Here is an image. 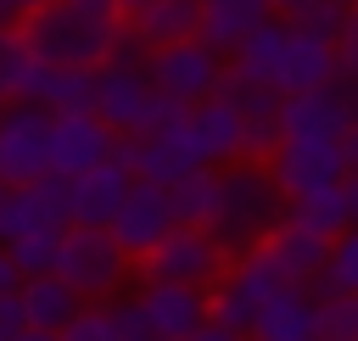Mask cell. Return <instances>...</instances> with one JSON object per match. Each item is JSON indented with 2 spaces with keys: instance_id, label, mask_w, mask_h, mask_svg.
<instances>
[{
  "instance_id": "1",
  "label": "cell",
  "mask_w": 358,
  "mask_h": 341,
  "mask_svg": "<svg viewBox=\"0 0 358 341\" xmlns=\"http://www.w3.org/2000/svg\"><path fill=\"white\" fill-rule=\"evenodd\" d=\"M280 218H285V196H280L268 162L235 157V162H218L213 168V207H207V224L201 229L218 240L224 257L252 252Z\"/></svg>"
},
{
  "instance_id": "2",
  "label": "cell",
  "mask_w": 358,
  "mask_h": 341,
  "mask_svg": "<svg viewBox=\"0 0 358 341\" xmlns=\"http://www.w3.org/2000/svg\"><path fill=\"white\" fill-rule=\"evenodd\" d=\"M229 67L246 73V78H257V84H268V89H280V95H296V89H313V84H330V78L341 73L330 39H313V34L291 28V22L274 17V11H268V17H263V22L229 50Z\"/></svg>"
},
{
  "instance_id": "3",
  "label": "cell",
  "mask_w": 358,
  "mask_h": 341,
  "mask_svg": "<svg viewBox=\"0 0 358 341\" xmlns=\"http://www.w3.org/2000/svg\"><path fill=\"white\" fill-rule=\"evenodd\" d=\"M117 140H140V134H157L168 129L173 117H185L179 101L157 95L151 89V73H145V45H134L123 28H117V45L101 56L95 67V106H90Z\"/></svg>"
},
{
  "instance_id": "4",
  "label": "cell",
  "mask_w": 358,
  "mask_h": 341,
  "mask_svg": "<svg viewBox=\"0 0 358 341\" xmlns=\"http://www.w3.org/2000/svg\"><path fill=\"white\" fill-rule=\"evenodd\" d=\"M117 17H101L78 0H45L17 22L22 45L45 67H101V56L117 45Z\"/></svg>"
},
{
  "instance_id": "5",
  "label": "cell",
  "mask_w": 358,
  "mask_h": 341,
  "mask_svg": "<svg viewBox=\"0 0 358 341\" xmlns=\"http://www.w3.org/2000/svg\"><path fill=\"white\" fill-rule=\"evenodd\" d=\"M56 274L84 296V302H101L123 285L129 274V257L123 246L106 235V224H67L62 229V246H56Z\"/></svg>"
},
{
  "instance_id": "6",
  "label": "cell",
  "mask_w": 358,
  "mask_h": 341,
  "mask_svg": "<svg viewBox=\"0 0 358 341\" xmlns=\"http://www.w3.org/2000/svg\"><path fill=\"white\" fill-rule=\"evenodd\" d=\"M224 263L229 257L218 252V240L207 229H196V224H173L151 252L134 257V268H140L145 285H196V291H207L224 274Z\"/></svg>"
},
{
  "instance_id": "7",
  "label": "cell",
  "mask_w": 358,
  "mask_h": 341,
  "mask_svg": "<svg viewBox=\"0 0 358 341\" xmlns=\"http://www.w3.org/2000/svg\"><path fill=\"white\" fill-rule=\"evenodd\" d=\"M274 285H285V280H280V268L263 257V246H252V252L229 257V263H224V274L207 285V319H213V324H224V330H235V335H246V324H252L257 302H263Z\"/></svg>"
},
{
  "instance_id": "8",
  "label": "cell",
  "mask_w": 358,
  "mask_h": 341,
  "mask_svg": "<svg viewBox=\"0 0 358 341\" xmlns=\"http://www.w3.org/2000/svg\"><path fill=\"white\" fill-rule=\"evenodd\" d=\"M145 73H151V89L179 101V106H196L218 89V73H224V56L207 50L196 34L190 39H173V45H157L145 50Z\"/></svg>"
},
{
  "instance_id": "9",
  "label": "cell",
  "mask_w": 358,
  "mask_h": 341,
  "mask_svg": "<svg viewBox=\"0 0 358 341\" xmlns=\"http://www.w3.org/2000/svg\"><path fill=\"white\" fill-rule=\"evenodd\" d=\"M263 162H268V173H274V184H280L285 201H296V196H308V190H324V184H341V179H347L341 151H336V140H324V134H280L274 151H268Z\"/></svg>"
},
{
  "instance_id": "10",
  "label": "cell",
  "mask_w": 358,
  "mask_h": 341,
  "mask_svg": "<svg viewBox=\"0 0 358 341\" xmlns=\"http://www.w3.org/2000/svg\"><path fill=\"white\" fill-rule=\"evenodd\" d=\"M45 134H50V112L39 101H0V184L6 190L50 173Z\"/></svg>"
},
{
  "instance_id": "11",
  "label": "cell",
  "mask_w": 358,
  "mask_h": 341,
  "mask_svg": "<svg viewBox=\"0 0 358 341\" xmlns=\"http://www.w3.org/2000/svg\"><path fill=\"white\" fill-rule=\"evenodd\" d=\"M117 145V134L95 117V112H50V134H45V162L50 173H84L95 162H106Z\"/></svg>"
},
{
  "instance_id": "12",
  "label": "cell",
  "mask_w": 358,
  "mask_h": 341,
  "mask_svg": "<svg viewBox=\"0 0 358 341\" xmlns=\"http://www.w3.org/2000/svg\"><path fill=\"white\" fill-rule=\"evenodd\" d=\"M173 229V212H168V190L162 184H151V179H134L129 190H123V201H117V212L106 218V235L123 246V257L134 263L140 252H151L162 235Z\"/></svg>"
},
{
  "instance_id": "13",
  "label": "cell",
  "mask_w": 358,
  "mask_h": 341,
  "mask_svg": "<svg viewBox=\"0 0 358 341\" xmlns=\"http://www.w3.org/2000/svg\"><path fill=\"white\" fill-rule=\"evenodd\" d=\"M185 129H190V145H196V157H201L207 168L246 157V123H241V112H235L218 89H213L207 101L185 106Z\"/></svg>"
},
{
  "instance_id": "14",
  "label": "cell",
  "mask_w": 358,
  "mask_h": 341,
  "mask_svg": "<svg viewBox=\"0 0 358 341\" xmlns=\"http://www.w3.org/2000/svg\"><path fill=\"white\" fill-rule=\"evenodd\" d=\"M257 246H263V257L280 268V280H291V285H313L319 268H324V252H330V240L313 235V229L296 224V218H280Z\"/></svg>"
},
{
  "instance_id": "15",
  "label": "cell",
  "mask_w": 358,
  "mask_h": 341,
  "mask_svg": "<svg viewBox=\"0 0 358 341\" xmlns=\"http://www.w3.org/2000/svg\"><path fill=\"white\" fill-rule=\"evenodd\" d=\"M246 341H313V296H308V285H274L263 302H257V313H252V324H246Z\"/></svg>"
},
{
  "instance_id": "16",
  "label": "cell",
  "mask_w": 358,
  "mask_h": 341,
  "mask_svg": "<svg viewBox=\"0 0 358 341\" xmlns=\"http://www.w3.org/2000/svg\"><path fill=\"white\" fill-rule=\"evenodd\" d=\"M140 313L151 324V341H185L207 319V291H196V285H145Z\"/></svg>"
},
{
  "instance_id": "17",
  "label": "cell",
  "mask_w": 358,
  "mask_h": 341,
  "mask_svg": "<svg viewBox=\"0 0 358 341\" xmlns=\"http://www.w3.org/2000/svg\"><path fill=\"white\" fill-rule=\"evenodd\" d=\"M67 184H73V224H106V218L117 212L123 190L134 184V173H129L117 157H106V162H95V168H84V173H73Z\"/></svg>"
},
{
  "instance_id": "18",
  "label": "cell",
  "mask_w": 358,
  "mask_h": 341,
  "mask_svg": "<svg viewBox=\"0 0 358 341\" xmlns=\"http://www.w3.org/2000/svg\"><path fill=\"white\" fill-rule=\"evenodd\" d=\"M268 17V0H201L196 11V39L218 56H229L257 22Z\"/></svg>"
},
{
  "instance_id": "19",
  "label": "cell",
  "mask_w": 358,
  "mask_h": 341,
  "mask_svg": "<svg viewBox=\"0 0 358 341\" xmlns=\"http://www.w3.org/2000/svg\"><path fill=\"white\" fill-rule=\"evenodd\" d=\"M196 11H201V0H145L140 11L123 17V34L134 45H145V50H157V45L190 39L196 34Z\"/></svg>"
},
{
  "instance_id": "20",
  "label": "cell",
  "mask_w": 358,
  "mask_h": 341,
  "mask_svg": "<svg viewBox=\"0 0 358 341\" xmlns=\"http://www.w3.org/2000/svg\"><path fill=\"white\" fill-rule=\"evenodd\" d=\"M17 296H22V319H28L34 330H50V335L84 307V296H78L56 268H50V274H28V280L17 285Z\"/></svg>"
},
{
  "instance_id": "21",
  "label": "cell",
  "mask_w": 358,
  "mask_h": 341,
  "mask_svg": "<svg viewBox=\"0 0 358 341\" xmlns=\"http://www.w3.org/2000/svg\"><path fill=\"white\" fill-rule=\"evenodd\" d=\"M45 61L22 45L17 28H0V101H39Z\"/></svg>"
},
{
  "instance_id": "22",
  "label": "cell",
  "mask_w": 358,
  "mask_h": 341,
  "mask_svg": "<svg viewBox=\"0 0 358 341\" xmlns=\"http://www.w3.org/2000/svg\"><path fill=\"white\" fill-rule=\"evenodd\" d=\"M39 106L45 112H90L95 106V67H45Z\"/></svg>"
},
{
  "instance_id": "23",
  "label": "cell",
  "mask_w": 358,
  "mask_h": 341,
  "mask_svg": "<svg viewBox=\"0 0 358 341\" xmlns=\"http://www.w3.org/2000/svg\"><path fill=\"white\" fill-rule=\"evenodd\" d=\"M285 218L308 224V229L324 235V240H336V235L352 224V218H347V196H341V184H324V190H308V196L285 201Z\"/></svg>"
},
{
  "instance_id": "24",
  "label": "cell",
  "mask_w": 358,
  "mask_h": 341,
  "mask_svg": "<svg viewBox=\"0 0 358 341\" xmlns=\"http://www.w3.org/2000/svg\"><path fill=\"white\" fill-rule=\"evenodd\" d=\"M168 190V212H173V224H207V207H213V168L201 162V168H185L173 184H162Z\"/></svg>"
},
{
  "instance_id": "25",
  "label": "cell",
  "mask_w": 358,
  "mask_h": 341,
  "mask_svg": "<svg viewBox=\"0 0 358 341\" xmlns=\"http://www.w3.org/2000/svg\"><path fill=\"white\" fill-rule=\"evenodd\" d=\"M313 341H358V291H313Z\"/></svg>"
},
{
  "instance_id": "26",
  "label": "cell",
  "mask_w": 358,
  "mask_h": 341,
  "mask_svg": "<svg viewBox=\"0 0 358 341\" xmlns=\"http://www.w3.org/2000/svg\"><path fill=\"white\" fill-rule=\"evenodd\" d=\"M313 291H358V224H347V229L330 240Z\"/></svg>"
},
{
  "instance_id": "27",
  "label": "cell",
  "mask_w": 358,
  "mask_h": 341,
  "mask_svg": "<svg viewBox=\"0 0 358 341\" xmlns=\"http://www.w3.org/2000/svg\"><path fill=\"white\" fill-rule=\"evenodd\" d=\"M56 246H62V229H28L17 240H6V257L17 263V274H50L56 268Z\"/></svg>"
},
{
  "instance_id": "28",
  "label": "cell",
  "mask_w": 358,
  "mask_h": 341,
  "mask_svg": "<svg viewBox=\"0 0 358 341\" xmlns=\"http://www.w3.org/2000/svg\"><path fill=\"white\" fill-rule=\"evenodd\" d=\"M341 17H347V11H341L336 0H313V6L291 11L285 22H291V28H302V34H313V39H330V45H336V34H341Z\"/></svg>"
},
{
  "instance_id": "29",
  "label": "cell",
  "mask_w": 358,
  "mask_h": 341,
  "mask_svg": "<svg viewBox=\"0 0 358 341\" xmlns=\"http://www.w3.org/2000/svg\"><path fill=\"white\" fill-rule=\"evenodd\" d=\"M56 341H117V330H112V319H106V302H101V307H78V313L56 330Z\"/></svg>"
},
{
  "instance_id": "30",
  "label": "cell",
  "mask_w": 358,
  "mask_h": 341,
  "mask_svg": "<svg viewBox=\"0 0 358 341\" xmlns=\"http://www.w3.org/2000/svg\"><path fill=\"white\" fill-rule=\"evenodd\" d=\"M106 319H112L117 341H151V324H145L140 302H106Z\"/></svg>"
},
{
  "instance_id": "31",
  "label": "cell",
  "mask_w": 358,
  "mask_h": 341,
  "mask_svg": "<svg viewBox=\"0 0 358 341\" xmlns=\"http://www.w3.org/2000/svg\"><path fill=\"white\" fill-rule=\"evenodd\" d=\"M336 61H341V73H358V6L341 17V34H336Z\"/></svg>"
},
{
  "instance_id": "32",
  "label": "cell",
  "mask_w": 358,
  "mask_h": 341,
  "mask_svg": "<svg viewBox=\"0 0 358 341\" xmlns=\"http://www.w3.org/2000/svg\"><path fill=\"white\" fill-rule=\"evenodd\" d=\"M28 319H22V296L17 291H6L0 296V335H11V330H22Z\"/></svg>"
},
{
  "instance_id": "33",
  "label": "cell",
  "mask_w": 358,
  "mask_h": 341,
  "mask_svg": "<svg viewBox=\"0 0 358 341\" xmlns=\"http://www.w3.org/2000/svg\"><path fill=\"white\" fill-rule=\"evenodd\" d=\"M336 151H341V168H347V173H358V117L336 134Z\"/></svg>"
},
{
  "instance_id": "34",
  "label": "cell",
  "mask_w": 358,
  "mask_h": 341,
  "mask_svg": "<svg viewBox=\"0 0 358 341\" xmlns=\"http://www.w3.org/2000/svg\"><path fill=\"white\" fill-rule=\"evenodd\" d=\"M185 341H246V335H235V330H224V324H213V319H201Z\"/></svg>"
},
{
  "instance_id": "35",
  "label": "cell",
  "mask_w": 358,
  "mask_h": 341,
  "mask_svg": "<svg viewBox=\"0 0 358 341\" xmlns=\"http://www.w3.org/2000/svg\"><path fill=\"white\" fill-rule=\"evenodd\" d=\"M17 285H22V274H17V263H11V257H6V246H0V296H6V291H17Z\"/></svg>"
},
{
  "instance_id": "36",
  "label": "cell",
  "mask_w": 358,
  "mask_h": 341,
  "mask_svg": "<svg viewBox=\"0 0 358 341\" xmlns=\"http://www.w3.org/2000/svg\"><path fill=\"white\" fill-rule=\"evenodd\" d=\"M341 196H347V218L358 224V173H347V179H341Z\"/></svg>"
},
{
  "instance_id": "37",
  "label": "cell",
  "mask_w": 358,
  "mask_h": 341,
  "mask_svg": "<svg viewBox=\"0 0 358 341\" xmlns=\"http://www.w3.org/2000/svg\"><path fill=\"white\" fill-rule=\"evenodd\" d=\"M6 341H56V335H50V330H34V324H22V330H11Z\"/></svg>"
},
{
  "instance_id": "38",
  "label": "cell",
  "mask_w": 358,
  "mask_h": 341,
  "mask_svg": "<svg viewBox=\"0 0 358 341\" xmlns=\"http://www.w3.org/2000/svg\"><path fill=\"white\" fill-rule=\"evenodd\" d=\"M302 6H313V0H268L274 17H291V11H302Z\"/></svg>"
},
{
  "instance_id": "39",
  "label": "cell",
  "mask_w": 358,
  "mask_h": 341,
  "mask_svg": "<svg viewBox=\"0 0 358 341\" xmlns=\"http://www.w3.org/2000/svg\"><path fill=\"white\" fill-rule=\"evenodd\" d=\"M78 6H90V11H101V17H117V0H78ZM123 22V17H117Z\"/></svg>"
},
{
  "instance_id": "40",
  "label": "cell",
  "mask_w": 358,
  "mask_h": 341,
  "mask_svg": "<svg viewBox=\"0 0 358 341\" xmlns=\"http://www.w3.org/2000/svg\"><path fill=\"white\" fill-rule=\"evenodd\" d=\"M145 0H117V17H129V11H140Z\"/></svg>"
},
{
  "instance_id": "41",
  "label": "cell",
  "mask_w": 358,
  "mask_h": 341,
  "mask_svg": "<svg viewBox=\"0 0 358 341\" xmlns=\"http://www.w3.org/2000/svg\"><path fill=\"white\" fill-rule=\"evenodd\" d=\"M336 6H341V11H352V6H358V0H336Z\"/></svg>"
},
{
  "instance_id": "42",
  "label": "cell",
  "mask_w": 358,
  "mask_h": 341,
  "mask_svg": "<svg viewBox=\"0 0 358 341\" xmlns=\"http://www.w3.org/2000/svg\"><path fill=\"white\" fill-rule=\"evenodd\" d=\"M0 201H6V184H0Z\"/></svg>"
},
{
  "instance_id": "43",
  "label": "cell",
  "mask_w": 358,
  "mask_h": 341,
  "mask_svg": "<svg viewBox=\"0 0 358 341\" xmlns=\"http://www.w3.org/2000/svg\"><path fill=\"white\" fill-rule=\"evenodd\" d=\"M352 78H358V73H352Z\"/></svg>"
},
{
  "instance_id": "44",
  "label": "cell",
  "mask_w": 358,
  "mask_h": 341,
  "mask_svg": "<svg viewBox=\"0 0 358 341\" xmlns=\"http://www.w3.org/2000/svg\"><path fill=\"white\" fill-rule=\"evenodd\" d=\"M0 341H6V335H0Z\"/></svg>"
}]
</instances>
